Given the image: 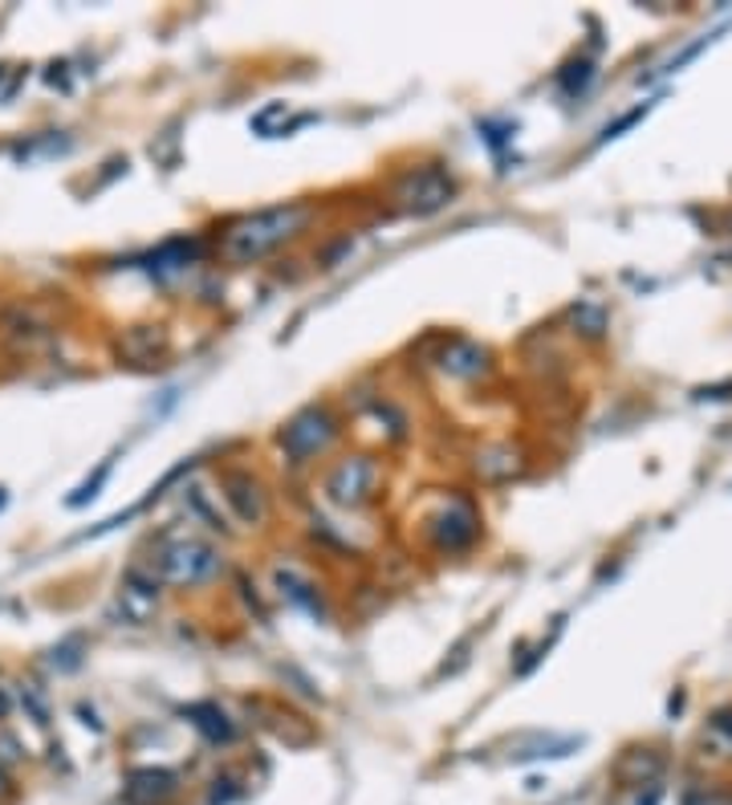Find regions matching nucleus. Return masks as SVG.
Masks as SVG:
<instances>
[{"label":"nucleus","mask_w":732,"mask_h":805,"mask_svg":"<svg viewBox=\"0 0 732 805\" xmlns=\"http://www.w3.org/2000/svg\"><path fill=\"white\" fill-rule=\"evenodd\" d=\"M305 224H310V203L261 208V212H253V216H240L237 224L228 228L224 240H220V252H224L232 264L261 261L269 252H278L281 244H290Z\"/></svg>","instance_id":"f257e3e1"},{"label":"nucleus","mask_w":732,"mask_h":805,"mask_svg":"<svg viewBox=\"0 0 732 805\" xmlns=\"http://www.w3.org/2000/svg\"><path fill=\"white\" fill-rule=\"evenodd\" d=\"M338 440V416L330 407H305L302 416H293L285 428H281L278 443L293 456V464H305Z\"/></svg>","instance_id":"f03ea898"},{"label":"nucleus","mask_w":732,"mask_h":805,"mask_svg":"<svg viewBox=\"0 0 732 805\" xmlns=\"http://www.w3.org/2000/svg\"><path fill=\"white\" fill-rule=\"evenodd\" d=\"M375 489H379V464L370 456H351V460L330 468L326 477V496L334 504H346V509L366 504L375 496Z\"/></svg>","instance_id":"7ed1b4c3"},{"label":"nucleus","mask_w":732,"mask_h":805,"mask_svg":"<svg viewBox=\"0 0 732 805\" xmlns=\"http://www.w3.org/2000/svg\"><path fill=\"white\" fill-rule=\"evenodd\" d=\"M456 196V184L443 176V167L428 164V167H416V171H407L404 184H399V200H404L407 212H440L443 203H452Z\"/></svg>","instance_id":"20e7f679"},{"label":"nucleus","mask_w":732,"mask_h":805,"mask_svg":"<svg viewBox=\"0 0 732 805\" xmlns=\"http://www.w3.org/2000/svg\"><path fill=\"white\" fill-rule=\"evenodd\" d=\"M159 569H164V578L196 586V582L216 578L220 557H216V550H208V545H200V542H176L159 554Z\"/></svg>","instance_id":"39448f33"},{"label":"nucleus","mask_w":732,"mask_h":805,"mask_svg":"<svg viewBox=\"0 0 732 805\" xmlns=\"http://www.w3.org/2000/svg\"><path fill=\"white\" fill-rule=\"evenodd\" d=\"M224 501L237 509L240 521H265V492H261V480H253L249 472H228L224 477Z\"/></svg>","instance_id":"423d86ee"},{"label":"nucleus","mask_w":732,"mask_h":805,"mask_svg":"<svg viewBox=\"0 0 732 805\" xmlns=\"http://www.w3.org/2000/svg\"><path fill=\"white\" fill-rule=\"evenodd\" d=\"M440 525V545H448V550H464V545L477 542V516H472L468 504H456V513L443 516Z\"/></svg>","instance_id":"0eeeda50"},{"label":"nucleus","mask_w":732,"mask_h":805,"mask_svg":"<svg viewBox=\"0 0 732 805\" xmlns=\"http://www.w3.org/2000/svg\"><path fill=\"white\" fill-rule=\"evenodd\" d=\"M130 802H159L167 793H176V777L164 773V769H139L130 773Z\"/></svg>","instance_id":"6e6552de"},{"label":"nucleus","mask_w":732,"mask_h":805,"mask_svg":"<svg viewBox=\"0 0 732 805\" xmlns=\"http://www.w3.org/2000/svg\"><path fill=\"white\" fill-rule=\"evenodd\" d=\"M188 717H191V724H196V729H200L212 744H228L232 736H237V729L228 724L224 712H220V708H212V704L188 708Z\"/></svg>","instance_id":"1a4fd4ad"},{"label":"nucleus","mask_w":732,"mask_h":805,"mask_svg":"<svg viewBox=\"0 0 732 805\" xmlns=\"http://www.w3.org/2000/svg\"><path fill=\"white\" fill-rule=\"evenodd\" d=\"M278 590H281V598H290L293 606H305V610H314L317 615V590L305 578H297L293 569H278Z\"/></svg>","instance_id":"9d476101"},{"label":"nucleus","mask_w":732,"mask_h":805,"mask_svg":"<svg viewBox=\"0 0 732 805\" xmlns=\"http://www.w3.org/2000/svg\"><path fill=\"white\" fill-rule=\"evenodd\" d=\"M590 77H594V62L590 58H578V62H569V65H562L557 70V86H562V94H582V90L590 86Z\"/></svg>","instance_id":"9b49d317"},{"label":"nucleus","mask_w":732,"mask_h":805,"mask_svg":"<svg viewBox=\"0 0 732 805\" xmlns=\"http://www.w3.org/2000/svg\"><path fill=\"white\" fill-rule=\"evenodd\" d=\"M651 106H656V102H644V106H635V111L619 114V118H615V123H606L603 130H598V143H610V139H619L623 130H631V126L639 123V118H647V114H651Z\"/></svg>","instance_id":"f8f14e48"},{"label":"nucleus","mask_w":732,"mask_h":805,"mask_svg":"<svg viewBox=\"0 0 732 805\" xmlns=\"http://www.w3.org/2000/svg\"><path fill=\"white\" fill-rule=\"evenodd\" d=\"M712 732L724 736V744H729V753H732V708H720L717 717H712Z\"/></svg>","instance_id":"ddd939ff"},{"label":"nucleus","mask_w":732,"mask_h":805,"mask_svg":"<svg viewBox=\"0 0 732 805\" xmlns=\"http://www.w3.org/2000/svg\"><path fill=\"white\" fill-rule=\"evenodd\" d=\"M639 805H659V790H656V785H647V790L639 793Z\"/></svg>","instance_id":"4468645a"}]
</instances>
